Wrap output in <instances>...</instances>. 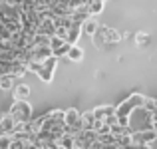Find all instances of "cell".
<instances>
[{
	"mask_svg": "<svg viewBox=\"0 0 157 149\" xmlns=\"http://www.w3.org/2000/svg\"><path fill=\"white\" fill-rule=\"evenodd\" d=\"M56 64H58V58L56 56H50L48 60H44V62H34V60H32L30 64H28V72L36 74L44 84H50L52 78H54Z\"/></svg>",
	"mask_w": 157,
	"mask_h": 149,
	"instance_id": "cell-2",
	"label": "cell"
},
{
	"mask_svg": "<svg viewBox=\"0 0 157 149\" xmlns=\"http://www.w3.org/2000/svg\"><path fill=\"white\" fill-rule=\"evenodd\" d=\"M56 30H58V26H56V22H54L52 18H44L42 22H40V26H38V34L48 36V38L56 36Z\"/></svg>",
	"mask_w": 157,
	"mask_h": 149,
	"instance_id": "cell-8",
	"label": "cell"
},
{
	"mask_svg": "<svg viewBox=\"0 0 157 149\" xmlns=\"http://www.w3.org/2000/svg\"><path fill=\"white\" fill-rule=\"evenodd\" d=\"M82 32H84L86 36H90V38H94V36L100 32V22L96 20V16H90V18L82 24Z\"/></svg>",
	"mask_w": 157,
	"mask_h": 149,
	"instance_id": "cell-9",
	"label": "cell"
},
{
	"mask_svg": "<svg viewBox=\"0 0 157 149\" xmlns=\"http://www.w3.org/2000/svg\"><path fill=\"white\" fill-rule=\"evenodd\" d=\"M143 101H145V97H143L141 94H131V96L127 99H123L119 105H115V115H117L119 123H121V125H129V115L133 113L137 107H141Z\"/></svg>",
	"mask_w": 157,
	"mask_h": 149,
	"instance_id": "cell-1",
	"label": "cell"
},
{
	"mask_svg": "<svg viewBox=\"0 0 157 149\" xmlns=\"http://www.w3.org/2000/svg\"><path fill=\"white\" fill-rule=\"evenodd\" d=\"M104 2H107V0H104Z\"/></svg>",
	"mask_w": 157,
	"mask_h": 149,
	"instance_id": "cell-21",
	"label": "cell"
},
{
	"mask_svg": "<svg viewBox=\"0 0 157 149\" xmlns=\"http://www.w3.org/2000/svg\"><path fill=\"white\" fill-rule=\"evenodd\" d=\"M14 127H16V117L10 113V111L0 115V131H2V133H12Z\"/></svg>",
	"mask_w": 157,
	"mask_h": 149,
	"instance_id": "cell-7",
	"label": "cell"
},
{
	"mask_svg": "<svg viewBox=\"0 0 157 149\" xmlns=\"http://www.w3.org/2000/svg\"><path fill=\"white\" fill-rule=\"evenodd\" d=\"M88 2H90V0H70L68 4L74 8V10H78V8H86V6H88Z\"/></svg>",
	"mask_w": 157,
	"mask_h": 149,
	"instance_id": "cell-20",
	"label": "cell"
},
{
	"mask_svg": "<svg viewBox=\"0 0 157 149\" xmlns=\"http://www.w3.org/2000/svg\"><path fill=\"white\" fill-rule=\"evenodd\" d=\"M10 113L16 117V121H32V107L26 99H14L10 107Z\"/></svg>",
	"mask_w": 157,
	"mask_h": 149,
	"instance_id": "cell-3",
	"label": "cell"
},
{
	"mask_svg": "<svg viewBox=\"0 0 157 149\" xmlns=\"http://www.w3.org/2000/svg\"><path fill=\"white\" fill-rule=\"evenodd\" d=\"M66 127L70 133H78L82 131V113L78 109H66Z\"/></svg>",
	"mask_w": 157,
	"mask_h": 149,
	"instance_id": "cell-4",
	"label": "cell"
},
{
	"mask_svg": "<svg viewBox=\"0 0 157 149\" xmlns=\"http://www.w3.org/2000/svg\"><path fill=\"white\" fill-rule=\"evenodd\" d=\"M66 58H68V60H72V62H82V58H84V50L78 46V44H72Z\"/></svg>",
	"mask_w": 157,
	"mask_h": 149,
	"instance_id": "cell-13",
	"label": "cell"
},
{
	"mask_svg": "<svg viewBox=\"0 0 157 149\" xmlns=\"http://www.w3.org/2000/svg\"><path fill=\"white\" fill-rule=\"evenodd\" d=\"M94 125H96V113H94V109L82 113V129H94Z\"/></svg>",
	"mask_w": 157,
	"mask_h": 149,
	"instance_id": "cell-11",
	"label": "cell"
},
{
	"mask_svg": "<svg viewBox=\"0 0 157 149\" xmlns=\"http://www.w3.org/2000/svg\"><path fill=\"white\" fill-rule=\"evenodd\" d=\"M30 86L26 84H18L14 86V90H12V96H14V99H28L30 97Z\"/></svg>",
	"mask_w": 157,
	"mask_h": 149,
	"instance_id": "cell-10",
	"label": "cell"
},
{
	"mask_svg": "<svg viewBox=\"0 0 157 149\" xmlns=\"http://www.w3.org/2000/svg\"><path fill=\"white\" fill-rule=\"evenodd\" d=\"M50 46H52V52L56 58H62V56H68V50L72 44L68 42V40L60 38V36H52L50 38Z\"/></svg>",
	"mask_w": 157,
	"mask_h": 149,
	"instance_id": "cell-5",
	"label": "cell"
},
{
	"mask_svg": "<svg viewBox=\"0 0 157 149\" xmlns=\"http://www.w3.org/2000/svg\"><path fill=\"white\" fill-rule=\"evenodd\" d=\"M82 34H84V32H82V26L80 24H74V26L68 30V42L70 44H78V40H80Z\"/></svg>",
	"mask_w": 157,
	"mask_h": 149,
	"instance_id": "cell-15",
	"label": "cell"
},
{
	"mask_svg": "<svg viewBox=\"0 0 157 149\" xmlns=\"http://www.w3.org/2000/svg\"><path fill=\"white\" fill-rule=\"evenodd\" d=\"M94 113H96L98 119H104V121H105L109 115L115 113V107L113 105H100V107H96V109H94Z\"/></svg>",
	"mask_w": 157,
	"mask_h": 149,
	"instance_id": "cell-12",
	"label": "cell"
},
{
	"mask_svg": "<svg viewBox=\"0 0 157 149\" xmlns=\"http://www.w3.org/2000/svg\"><path fill=\"white\" fill-rule=\"evenodd\" d=\"M12 141H14L12 133H2V131H0V149H10Z\"/></svg>",
	"mask_w": 157,
	"mask_h": 149,
	"instance_id": "cell-17",
	"label": "cell"
},
{
	"mask_svg": "<svg viewBox=\"0 0 157 149\" xmlns=\"http://www.w3.org/2000/svg\"><path fill=\"white\" fill-rule=\"evenodd\" d=\"M104 0H90L88 2V12L92 16H98V14H101L104 12Z\"/></svg>",
	"mask_w": 157,
	"mask_h": 149,
	"instance_id": "cell-14",
	"label": "cell"
},
{
	"mask_svg": "<svg viewBox=\"0 0 157 149\" xmlns=\"http://www.w3.org/2000/svg\"><path fill=\"white\" fill-rule=\"evenodd\" d=\"M147 42H149V34H145V32H137L135 34V44L137 46H145Z\"/></svg>",
	"mask_w": 157,
	"mask_h": 149,
	"instance_id": "cell-18",
	"label": "cell"
},
{
	"mask_svg": "<svg viewBox=\"0 0 157 149\" xmlns=\"http://www.w3.org/2000/svg\"><path fill=\"white\" fill-rule=\"evenodd\" d=\"M98 38H101V42H105V44H117L121 40V34L117 30L107 28V26H100V36Z\"/></svg>",
	"mask_w": 157,
	"mask_h": 149,
	"instance_id": "cell-6",
	"label": "cell"
},
{
	"mask_svg": "<svg viewBox=\"0 0 157 149\" xmlns=\"http://www.w3.org/2000/svg\"><path fill=\"white\" fill-rule=\"evenodd\" d=\"M14 76H0V88L2 90H14Z\"/></svg>",
	"mask_w": 157,
	"mask_h": 149,
	"instance_id": "cell-16",
	"label": "cell"
},
{
	"mask_svg": "<svg viewBox=\"0 0 157 149\" xmlns=\"http://www.w3.org/2000/svg\"><path fill=\"white\" fill-rule=\"evenodd\" d=\"M143 107H145L147 111H151V113H155V111H157V99L145 97V101H143Z\"/></svg>",
	"mask_w": 157,
	"mask_h": 149,
	"instance_id": "cell-19",
	"label": "cell"
}]
</instances>
